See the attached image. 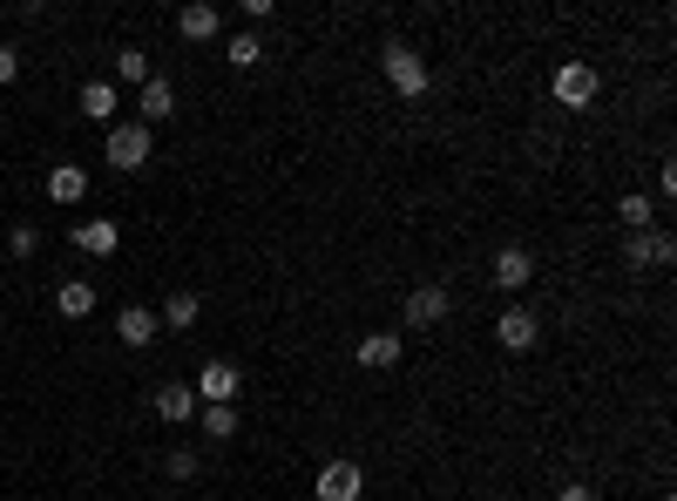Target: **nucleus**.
I'll return each mask as SVG.
<instances>
[{"label": "nucleus", "instance_id": "obj_1", "mask_svg": "<svg viewBox=\"0 0 677 501\" xmlns=\"http://www.w3.org/2000/svg\"><path fill=\"white\" fill-rule=\"evenodd\" d=\"M380 68H386L393 95H407V102H420L427 82H433V68H427V55H420L414 42H386V48H380Z\"/></svg>", "mask_w": 677, "mask_h": 501}, {"label": "nucleus", "instance_id": "obj_2", "mask_svg": "<svg viewBox=\"0 0 677 501\" xmlns=\"http://www.w3.org/2000/svg\"><path fill=\"white\" fill-rule=\"evenodd\" d=\"M102 163H109V170H123V177H129V170H149V163H156L149 129H143V123H115V129L102 136Z\"/></svg>", "mask_w": 677, "mask_h": 501}, {"label": "nucleus", "instance_id": "obj_3", "mask_svg": "<svg viewBox=\"0 0 677 501\" xmlns=\"http://www.w3.org/2000/svg\"><path fill=\"white\" fill-rule=\"evenodd\" d=\"M196 407H237V394H245V373H237L230 360H204V373L190 379Z\"/></svg>", "mask_w": 677, "mask_h": 501}, {"label": "nucleus", "instance_id": "obj_4", "mask_svg": "<svg viewBox=\"0 0 677 501\" xmlns=\"http://www.w3.org/2000/svg\"><path fill=\"white\" fill-rule=\"evenodd\" d=\"M366 494V468L360 460H326L312 475V501H360Z\"/></svg>", "mask_w": 677, "mask_h": 501}, {"label": "nucleus", "instance_id": "obj_5", "mask_svg": "<svg viewBox=\"0 0 677 501\" xmlns=\"http://www.w3.org/2000/svg\"><path fill=\"white\" fill-rule=\"evenodd\" d=\"M677 258V244H670V230H630V238H623V264H630V272H664V264Z\"/></svg>", "mask_w": 677, "mask_h": 501}, {"label": "nucleus", "instance_id": "obj_6", "mask_svg": "<svg viewBox=\"0 0 677 501\" xmlns=\"http://www.w3.org/2000/svg\"><path fill=\"white\" fill-rule=\"evenodd\" d=\"M448 305H454V298H448V285H433V278H427V285H414V292H407L400 326H420V332H427V326H441V319H448Z\"/></svg>", "mask_w": 677, "mask_h": 501}, {"label": "nucleus", "instance_id": "obj_7", "mask_svg": "<svg viewBox=\"0 0 677 501\" xmlns=\"http://www.w3.org/2000/svg\"><path fill=\"white\" fill-rule=\"evenodd\" d=\"M555 102H563V109H589L596 102V89H603V82H596V68L589 61H563V68H555Z\"/></svg>", "mask_w": 677, "mask_h": 501}, {"label": "nucleus", "instance_id": "obj_8", "mask_svg": "<svg viewBox=\"0 0 677 501\" xmlns=\"http://www.w3.org/2000/svg\"><path fill=\"white\" fill-rule=\"evenodd\" d=\"M495 339L508 345V353H535V339H542V319L529 312V305H508V312L495 319Z\"/></svg>", "mask_w": 677, "mask_h": 501}, {"label": "nucleus", "instance_id": "obj_9", "mask_svg": "<svg viewBox=\"0 0 677 501\" xmlns=\"http://www.w3.org/2000/svg\"><path fill=\"white\" fill-rule=\"evenodd\" d=\"M488 278H495L501 292H529V278H535V258H529V244H501Z\"/></svg>", "mask_w": 677, "mask_h": 501}, {"label": "nucleus", "instance_id": "obj_10", "mask_svg": "<svg viewBox=\"0 0 677 501\" xmlns=\"http://www.w3.org/2000/svg\"><path fill=\"white\" fill-rule=\"evenodd\" d=\"M143 129H156V123H170V115H177V82H170V75H149V82H143Z\"/></svg>", "mask_w": 677, "mask_h": 501}, {"label": "nucleus", "instance_id": "obj_11", "mask_svg": "<svg viewBox=\"0 0 677 501\" xmlns=\"http://www.w3.org/2000/svg\"><path fill=\"white\" fill-rule=\"evenodd\" d=\"M115 244H123L115 217H82V224H75V251H89V258H115Z\"/></svg>", "mask_w": 677, "mask_h": 501}, {"label": "nucleus", "instance_id": "obj_12", "mask_svg": "<svg viewBox=\"0 0 677 501\" xmlns=\"http://www.w3.org/2000/svg\"><path fill=\"white\" fill-rule=\"evenodd\" d=\"M177 34H183V42H217V34H224V14L211 8V0H190V8L177 14Z\"/></svg>", "mask_w": 677, "mask_h": 501}, {"label": "nucleus", "instance_id": "obj_13", "mask_svg": "<svg viewBox=\"0 0 677 501\" xmlns=\"http://www.w3.org/2000/svg\"><path fill=\"white\" fill-rule=\"evenodd\" d=\"M400 353H407L400 332H366V339H360V366H373V373H393V366H400Z\"/></svg>", "mask_w": 677, "mask_h": 501}, {"label": "nucleus", "instance_id": "obj_14", "mask_svg": "<svg viewBox=\"0 0 677 501\" xmlns=\"http://www.w3.org/2000/svg\"><path fill=\"white\" fill-rule=\"evenodd\" d=\"M156 332H163V319H156L149 305H123V312H115V339L123 345H149Z\"/></svg>", "mask_w": 677, "mask_h": 501}, {"label": "nucleus", "instance_id": "obj_15", "mask_svg": "<svg viewBox=\"0 0 677 501\" xmlns=\"http://www.w3.org/2000/svg\"><path fill=\"white\" fill-rule=\"evenodd\" d=\"M156 420H170V428L196 420V394H190V379H170V387H156Z\"/></svg>", "mask_w": 677, "mask_h": 501}, {"label": "nucleus", "instance_id": "obj_16", "mask_svg": "<svg viewBox=\"0 0 677 501\" xmlns=\"http://www.w3.org/2000/svg\"><path fill=\"white\" fill-rule=\"evenodd\" d=\"M89 197V170L82 163H55L48 170V204H82Z\"/></svg>", "mask_w": 677, "mask_h": 501}, {"label": "nucleus", "instance_id": "obj_17", "mask_svg": "<svg viewBox=\"0 0 677 501\" xmlns=\"http://www.w3.org/2000/svg\"><path fill=\"white\" fill-rule=\"evenodd\" d=\"M82 115H89V123H109V129H115V82H109V75L82 82Z\"/></svg>", "mask_w": 677, "mask_h": 501}, {"label": "nucleus", "instance_id": "obj_18", "mask_svg": "<svg viewBox=\"0 0 677 501\" xmlns=\"http://www.w3.org/2000/svg\"><path fill=\"white\" fill-rule=\"evenodd\" d=\"M55 312H61V319H89V312H95V285H89V278H68V285L55 292Z\"/></svg>", "mask_w": 677, "mask_h": 501}, {"label": "nucleus", "instance_id": "obj_19", "mask_svg": "<svg viewBox=\"0 0 677 501\" xmlns=\"http://www.w3.org/2000/svg\"><path fill=\"white\" fill-rule=\"evenodd\" d=\"M196 312H204V298H196V292H170V298H163V312H156V319L183 332V326H196Z\"/></svg>", "mask_w": 677, "mask_h": 501}, {"label": "nucleus", "instance_id": "obj_20", "mask_svg": "<svg viewBox=\"0 0 677 501\" xmlns=\"http://www.w3.org/2000/svg\"><path fill=\"white\" fill-rule=\"evenodd\" d=\"M224 61H230V68H258V61H264V42H258L251 27L230 34V42H224Z\"/></svg>", "mask_w": 677, "mask_h": 501}, {"label": "nucleus", "instance_id": "obj_21", "mask_svg": "<svg viewBox=\"0 0 677 501\" xmlns=\"http://www.w3.org/2000/svg\"><path fill=\"white\" fill-rule=\"evenodd\" d=\"M149 75H156V68H149V55H143V48H115V82H136V89H143Z\"/></svg>", "mask_w": 677, "mask_h": 501}, {"label": "nucleus", "instance_id": "obj_22", "mask_svg": "<svg viewBox=\"0 0 677 501\" xmlns=\"http://www.w3.org/2000/svg\"><path fill=\"white\" fill-rule=\"evenodd\" d=\"M617 217H623V230H651V224H657V204H651V197H636V190H630V197L617 204Z\"/></svg>", "mask_w": 677, "mask_h": 501}, {"label": "nucleus", "instance_id": "obj_23", "mask_svg": "<svg viewBox=\"0 0 677 501\" xmlns=\"http://www.w3.org/2000/svg\"><path fill=\"white\" fill-rule=\"evenodd\" d=\"M204 441H237V407H204Z\"/></svg>", "mask_w": 677, "mask_h": 501}, {"label": "nucleus", "instance_id": "obj_24", "mask_svg": "<svg viewBox=\"0 0 677 501\" xmlns=\"http://www.w3.org/2000/svg\"><path fill=\"white\" fill-rule=\"evenodd\" d=\"M163 475H170V481H190V475H196V447H170V454H163Z\"/></svg>", "mask_w": 677, "mask_h": 501}, {"label": "nucleus", "instance_id": "obj_25", "mask_svg": "<svg viewBox=\"0 0 677 501\" xmlns=\"http://www.w3.org/2000/svg\"><path fill=\"white\" fill-rule=\"evenodd\" d=\"M8 251H14V258H34V251H42V230H34V224H14V230H8Z\"/></svg>", "mask_w": 677, "mask_h": 501}, {"label": "nucleus", "instance_id": "obj_26", "mask_svg": "<svg viewBox=\"0 0 677 501\" xmlns=\"http://www.w3.org/2000/svg\"><path fill=\"white\" fill-rule=\"evenodd\" d=\"M14 75H21V48H14V42H0V89H8Z\"/></svg>", "mask_w": 677, "mask_h": 501}, {"label": "nucleus", "instance_id": "obj_27", "mask_svg": "<svg viewBox=\"0 0 677 501\" xmlns=\"http://www.w3.org/2000/svg\"><path fill=\"white\" fill-rule=\"evenodd\" d=\"M657 197H664V204H670V197H677V170H670V163H664V170H657ZM657 197H651V204H657Z\"/></svg>", "mask_w": 677, "mask_h": 501}, {"label": "nucleus", "instance_id": "obj_28", "mask_svg": "<svg viewBox=\"0 0 677 501\" xmlns=\"http://www.w3.org/2000/svg\"><path fill=\"white\" fill-rule=\"evenodd\" d=\"M555 501H596V488H583V481H569V488H555Z\"/></svg>", "mask_w": 677, "mask_h": 501}, {"label": "nucleus", "instance_id": "obj_29", "mask_svg": "<svg viewBox=\"0 0 677 501\" xmlns=\"http://www.w3.org/2000/svg\"><path fill=\"white\" fill-rule=\"evenodd\" d=\"M0 123H8V109H0Z\"/></svg>", "mask_w": 677, "mask_h": 501}]
</instances>
